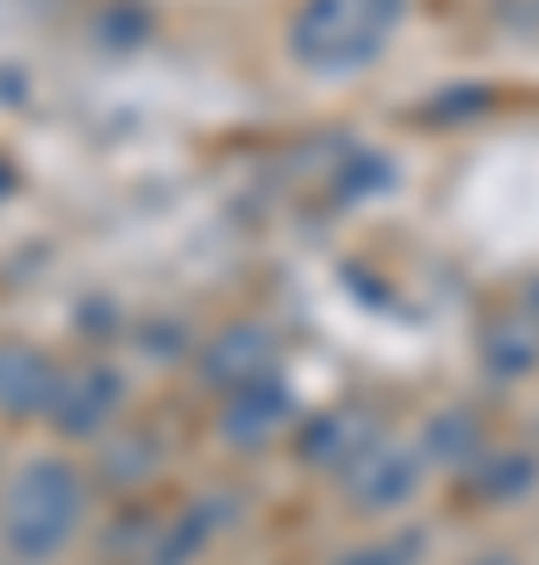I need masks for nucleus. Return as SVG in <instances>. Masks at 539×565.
I'll return each instance as SVG.
<instances>
[{"mask_svg": "<svg viewBox=\"0 0 539 565\" xmlns=\"http://www.w3.org/2000/svg\"><path fill=\"white\" fill-rule=\"evenodd\" d=\"M396 20L401 0H308L289 44L308 70H358L389 44Z\"/></svg>", "mask_w": 539, "mask_h": 565, "instance_id": "f257e3e1", "label": "nucleus"}]
</instances>
